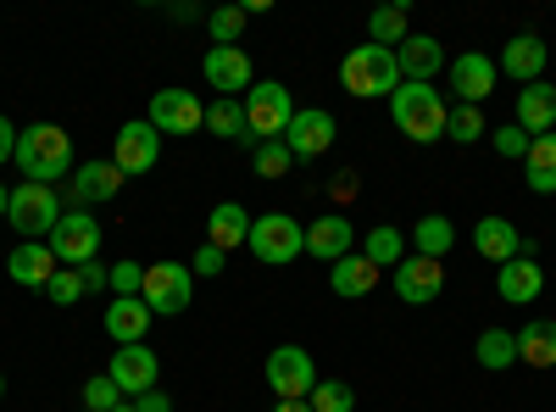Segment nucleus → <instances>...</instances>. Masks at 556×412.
<instances>
[{
  "label": "nucleus",
  "mask_w": 556,
  "mask_h": 412,
  "mask_svg": "<svg viewBox=\"0 0 556 412\" xmlns=\"http://www.w3.org/2000/svg\"><path fill=\"white\" fill-rule=\"evenodd\" d=\"M445 117H451V107H445V96L434 84H395V96H390V123L406 134L412 146H434V140H445Z\"/></svg>",
  "instance_id": "obj_1"
},
{
  "label": "nucleus",
  "mask_w": 556,
  "mask_h": 412,
  "mask_svg": "<svg viewBox=\"0 0 556 412\" xmlns=\"http://www.w3.org/2000/svg\"><path fill=\"white\" fill-rule=\"evenodd\" d=\"M12 162L23 167V178H34V185H51V178H73V134L56 128V123H34L17 134V151Z\"/></svg>",
  "instance_id": "obj_2"
},
{
  "label": "nucleus",
  "mask_w": 556,
  "mask_h": 412,
  "mask_svg": "<svg viewBox=\"0 0 556 412\" xmlns=\"http://www.w3.org/2000/svg\"><path fill=\"white\" fill-rule=\"evenodd\" d=\"M340 84H345V96H356V101L395 96V84H401L395 51H384V45H356V51L340 62Z\"/></svg>",
  "instance_id": "obj_3"
},
{
  "label": "nucleus",
  "mask_w": 556,
  "mask_h": 412,
  "mask_svg": "<svg viewBox=\"0 0 556 412\" xmlns=\"http://www.w3.org/2000/svg\"><path fill=\"white\" fill-rule=\"evenodd\" d=\"M251 257L267 267H290L295 257H306V223H295L290 212H262L251 217Z\"/></svg>",
  "instance_id": "obj_4"
},
{
  "label": "nucleus",
  "mask_w": 556,
  "mask_h": 412,
  "mask_svg": "<svg viewBox=\"0 0 556 412\" xmlns=\"http://www.w3.org/2000/svg\"><path fill=\"white\" fill-rule=\"evenodd\" d=\"M295 96L278 78L267 84H251V96H245V128H251V146H267V140H285V128L295 123Z\"/></svg>",
  "instance_id": "obj_5"
},
{
  "label": "nucleus",
  "mask_w": 556,
  "mask_h": 412,
  "mask_svg": "<svg viewBox=\"0 0 556 412\" xmlns=\"http://www.w3.org/2000/svg\"><path fill=\"white\" fill-rule=\"evenodd\" d=\"M12 228L23 240H51L56 223H62V196L56 185H34V178H23V185L12 190Z\"/></svg>",
  "instance_id": "obj_6"
},
{
  "label": "nucleus",
  "mask_w": 556,
  "mask_h": 412,
  "mask_svg": "<svg viewBox=\"0 0 556 412\" xmlns=\"http://www.w3.org/2000/svg\"><path fill=\"white\" fill-rule=\"evenodd\" d=\"M267 385L278 401H306L317 390V362L306 346H273L267 357Z\"/></svg>",
  "instance_id": "obj_7"
},
{
  "label": "nucleus",
  "mask_w": 556,
  "mask_h": 412,
  "mask_svg": "<svg viewBox=\"0 0 556 412\" xmlns=\"http://www.w3.org/2000/svg\"><path fill=\"white\" fill-rule=\"evenodd\" d=\"M190 296H195L190 262H151V267H146V307H151L156 317L190 312Z\"/></svg>",
  "instance_id": "obj_8"
},
{
  "label": "nucleus",
  "mask_w": 556,
  "mask_h": 412,
  "mask_svg": "<svg viewBox=\"0 0 556 412\" xmlns=\"http://www.w3.org/2000/svg\"><path fill=\"white\" fill-rule=\"evenodd\" d=\"M56 251V262L62 267H84V262H96L101 257V223H96V212H62V223H56V235L45 240Z\"/></svg>",
  "instance_id": "obj_9"
},
{
  "label": "nucleus",
  "mask_w": 556,
  "mask_h": 412,
  "mask_svg": "<svg viewBox=\"0 0 556 412\" xmlns=\"http://www.w3.org/2000/svg\"><path fill=\"white\" fill-rule=\"evenodd\" d=\"M112 162H117V173H123V178H134V173H151V167L162 162V134H156L146 117L123 123V128L112 134Z\"/></svg>",
  "instance_id": "obj_10"
},
{
  "label": "nucleus",
  "mask_w": 556,
  "mask_h": 412,
  "mask_svg": "<svg viewBox=\"0 0 556 412\" xmlns=\"http://www.w3.org/2000/svg\"><path fill=\"white\" fill-rule=\"evenodd\" d=\"M201 73H206V84L217 89L223 101H245V96H251V84H256L251 57L240 51V45H212L206 62H201Z\"/></svg>",
  "instance_id": "obj_11"
},
{
  "label": "nucleus",
  "mask_w": 556,
  "mask_h": 412,
  "mask_svg": "<svg viewBox=\"0 0 556 412\" xmlns=\"http://www.w3.org/2000/svg\"><path fill=\"white\" fill-rule=\"evenodd\" d=\"M146 123L156 134H195V128H206V107L190 96V89H156Z\"/></svg>",
  "instance_id": "obj_12"
},
{
  "label": "nucleus",
  "mask_w": 556,
  "mask_h": 412,
  "mask_svg": "<svg viewBox=\"0 0 556 412\" xmlns=\"http://www.w3.org/2000/svg\"><path fill=\"white\" fill-rule=\"evenodd\" d=\"M334 134H340L334 112H323V107H301V112H295V123L285 128V146H290V157H295V162H312V157H323V151L334 146Z\"/></svg>",
  "instance_id": "obj_13"
},
{
  "label": "nucleus",
  "mask_w": 556,
  "mask_h": 412,
  "mask_svg": "<svg viewBox=\"0 0 556 412\" xmlns=\"http://www.w3.org/2000/svg\"><path fill=\"white\" fill-rule=\"evenodd\" d=\"M106 374H112V385L134 401V396L156 390L162 362H156V351H151V346H117V351H112V362H106Z\"/></svg>",
  "instance_id": "obj_14"
},
{
  "label": "nucleus",
  "mask_w": 556,
  "mask_h": 412,
  "mask_svg": "<svg viewBox=\"0 0 556 412\" xmlns=\"http://www.w3.org/2000/svg\"><path fill=\"white\" fill-rule=\"evenodd\" d=\"M440 290H445V267L434 262V257H406L401 267H395V296L406 301V307H429V301H440Z\"/></svg>",
  "instance_id": "obj_15"
},
{
  "label": "nucleus",
  "mask_w": 556,
  "mask_h": 412,
  "mask_svg": "<svg viewBox=\"0 0 556 412\" xmlns=\"http://www.w3.org/2000/svg\"><path fill=\"white\" fill-rule=\"evenodd\" d=\"M495 62L484 51H462L451 62V89H456V107H484L490 101V89H495Z\"/></svg>",
  "instance_id": "obj_16"
},
{
  "label": "nucleus",
  "mask_w": 556,
  "mask_h": 412,
  "mask_svg": "<svg viewBox=\"0 0 556 412\" xmlns=\"http://www.w3.org/2000/svg\"><path fill=\"white\" fill-rule=\"evenodd\" d=\"M473 251H479L484 262L506 267V262L529 257V240L518 235V223H513V217H479V223H473Z\"/></svg>",
  "instance_id": "obj_17"
},
{
  "label": "nucleus",
  "mask_w": 556,
  "mask_h": 412,
  "mask_svg": "<svg viewBox=\"0 0 556 412\" xmlns=\"http://www.w3.org/2000/svg\"><path fill=\"white\" fill-rule=\"evenodd\" d=\"M351 246H356V223L351 217H340V212H323L317 223H306V257H317V262H340V257H351Z\"/></svg>",
  "instance_id": "obj_18"
},
{
  "label": "nucleus",
  "mask_w": 556,
  "mask_h": 412,
  "mask_svg": "<svg viewBox=\"0 0 556 412\" xmlns=\"http://www.w3.org/2000/svg\"><path fill=\"white\" fill-rule=\"evenodd\" d=\"M395 67L406 84H434V73H445V51L434 34H406L395 45Z\"/></svg>",
  "instance_id": "obj_19"
},
{
  "label": "nucleus",
  "mask_w": 556,
  "mask_h": 412,
  "mask_svg": "<svg viewBox=\"0 0 556 412\" xmlns=\"http://www.w3.org/2000/svg\"><path fill=\"white\" fill-rule=\"evenodd\" d=\"M56 251L45 246V240H23L12 257H7V273H12V285H23V290H45L56 279Z\"/></svg>",
  "instance_id": "obj_20"
},
{
  "label": "nucleus",
  "mask_w": 556,
  "mask_h": 412,
  "mask_svg": "<svg viewBox=\"0 0 556 412\" xmlns=\"http://www.w3.org/2000/svg\"><path fill=\"white\" fill-rule=\"evenodd\" d=\"M529 140H540V134H556V89L545 84V78H534V84H523L518 89V117H513Z\"/></svg>",
  "instance_id": "obj_21"
},
{
  "label": "nucleus",
  "mask_w": 556,
  "mask_h": 412,
  "mask_svg": "<svg viewBox=\"0 0 556 412\" xmlns=\"http://www.w3.org/2000/svg\"><path fill=\"white\" fill-rule=\"evenodd\" d=\"M495 290H501V301H506V307H534V301H540V290H545V267H540L534 257L506 262V267L495 273Z\"/></svg>",
  "instance_id": "obj_22"
},
{
  "label": "nucleus",
  "mask_w": 556,
  "mask_h": 412,
  "mask_svg": "<svg viewBox=\"0 0 556 412\" xmlns=\"http://www.w3.org/2000/svg\"><path fill=\"white\" fill-rule=\"evenodd\" d=\"M151 307H146V296H112V307H106V335L117 340V346H146V329H151Z\"/></svg>",
  "instance_id": "obj_23"
},
{
  "label": "nucleus",
  "mask_w": 556,
  "mask_h": 412,
  "mask_svg": "<svg viewBox=\"0 0 556 412\" xmlns=\"http://www.w3.org/2000/svg\"><path fill=\"white\" fill-rule=\"evenodd\" d=\"M501 73H506V78H518V84L545 78V39H540V34L506 39V45H501Z\"/></svg>",
  "instance_id": "obj_24"
},
{
  "label": "nucleus",
  "mask_w": 556,
  "mask_h": 412,
  "mask_svg": "<svg viewBox=\"0 0 556 412\" xmlns=\"http://www.w3.org/2000/svg\"><path fill=\"white\" fill-rule=\"evenodd\" d=\"M123 190V173H117V162H84V167H73V201L89 212L96 201H112Z\"/></svg>",
  "instance_id": "obj_25"
},
{
  "label": "nucleus",
  "mask_w": 556,
  "mask_h": 412,
  "mask_svg": "<svg viewBox=\"0 0 556 412\" xmlns=\"http://www.w3.org/2000/svg\"><path fill=\"white\" fill-rule=\"evenodd\" d=\"M245 240H251V212H245L240 201H217V207L206 212V246L235 251V246H245Z\"/></svg>",
  "instance_id": "obj_26"
},
{
  "label": "nucleus",
  "mask_w": 556,
  "mask_h": 412,
  "mask_svg": "<svg viewBox=\"0 0 556 412\" xmlns=\"http://www.w3.org/2000/svg\"><path fill=\"white\" fill-rule=\"evenodd\" d=\"M329 285H334V296H345V301H356V296H374V285H379V267L367 262L362 251H351V257H340V262L329 267Z\"/></svg>",
  "instance_id": "obj_27"
},
{
  "label": "nucleus",
  "mask_w": 556,
  "mask_h": 412,
  "mask_svg": "<svg viewBox=\"0 0 556 412\" xmlns=\"http://www.w3.org/2000/svg\"><path fill=\"white\" fill-rule=\"evenodd\" d=\"M518 362L529 369H556V317H534L518 329Z\"/></svg>",
  "instance_id": "obj_28"
},
{
  "label": "nucleus",
  "mask_w": 556,
  "mask_h": 412,
  "mask_svg": "<svg viewBox=\"0 0 556 412\" xmlns=\"http://www.w3.org/2000/svg\"><path fill=\"white\" fill-rule=\"evenodd\" d=\"M523 185L534 196H556V134H540L523 157Z\"/></svg>",
  "instance_id": "obj_29"
},
{
  "label": "nucleus",
  "mask_w": 556,
  "mask_h": 412,
  "mask_svg": "<svg viewBox=\"0 0 556 412\" xmlns=\"http://www.w3.org/2000/svg\"><path fill=\"white\" fill-rule=\"evenodd\" d=\"M451 246H456V228H451V217L429 212V217H417V223H412V251H417V257H434V262H440Z\"/></svg>",
  "instance_id": "obj_30"
},
{
  "label": "nucleus",
  "mask_w": 556,
  "mask_h": 412,
  "mask_svg": "<svg viewBox=\"0 0 556 412\" xmlns=\"http://www.w3.org/2000/svg\"><path fill=\"white\" fill-rule=\"evenodd\" d=\"M473 357H479V369H490V374L518 369V335L513 329H484L479 346H473Z\"/></svg>",
  "instance_id": "obj_31"
},
{
  "label": "nucleus",
  "mask_w": 556,
  "mask_h": 412,
  "mask_svg": "<svg viewBox=\"0 0 556 412\" xmlns=\"http://www.w3.org/2000/svg\"><path fill=\"white\" fill-rule=\"evenodd\" d=\"M206 128L217 134V140H240V146H251V128H245V101H212L206 107ZM256 151V146H251Z\"/></svg>",
  "instance_id": "obj_32"
},
{
  "label": "nucleus",
  "mask_w": 556,
  "mask_h": 412,
  "mask_svg": "<svg viewBox=\"0 0 556 412\" xmlns=\"http://www.w3.org/2000/svg\"><path fill=\"white\" fill-rule=\"evenodd\" d=\"M362 257L374 262V267H401V262H406V235H401V228H390V223L367 228V246H362Z\"/></svg>",
  "instance_id": "obj_33"
},
{
  "label": "nucleus",
  "mask_w": 556,
  "mask_h": 412,
  "mask_svg": "<svg viewBox=\"0 0 556 412\" xmlns=\"http://www.w3.org/2000/svg\"><path fill=\"white\" fill-rule=\"evenodd\" d=\"M412 34L406 23V7H379L374 17H367V45H384V51H395V45Z\"/></svg>",
  "instance_id": "obj_34"
},
{
  "label": "nucleus",
  "mask_w": 556,
  "mask_h": 412,
  "mask_svg": "<svg viewBox=\"0 0 556 412\" xmlns=\"http://www.w3.org/2000/svg\"><path fill=\"white\" fill-rule=\"evenodd\" d=\"M484 134H490V123H484L479 107H451V117H445V140L473 146V140H484Z\"/></svg>",
  "instance_id": "obj_35"
},
{
  "label": "nucleus",
  "mask_w": 556,
  "mask_h": 412,
  "mask_svg": "<svg viewBox=\"0 0 556 412\" xmlns=\"http://www.w3.org/2000/svg\"><path fill=\"white\" fill-rule=\"evenodd\" d=\"M306 407L312 412H351L356 407V390L345 379H317V390L306 396Z\"/></svg>",
  "instance_id": "obj_36"
},
{
  "label": "nucleus",
  "mask_w": 556,
  "mask_h": 412,
  "mask_svg": "<svg viewBox=\"0 0 556 412\" xmlns=\"http://www.w3.org/2000/svg\"><path fill=\"white\" fill-rule=\"evenodd\" d=\"M245 7H217L212 17H206V28H212V45H240V34H245Z\"/></svg>",
  "instance_id": "obj_37"
},
{
  "label": "nucleus",
  "mask_w": 556,
  "mask_h": 412,
  "mask_svg": "<svg viewBox=\"0 0 556 412\" xmlns=\"http://www.w3.org/2000/svg\"><path fill=\"white\" fill-rule=\"evenodd\" d=\"M251 162H256V173H262V178H285V173L295 167V157H290V146H285V140L256 146V151H251Z\"/></svg>",
  "instance_id": "obj_38"
},
{
  "label": "nucleus",
  "mask_w": 556,
  "mask_h": 412,
  "mask_svg": "<svg viewBox=\"0 0 556 412\" xmlns=\"http://www.w3.org/2000/svg\"><path fill=\"white\" fill-rule=\"evenodd\" d=\"M84 407L89 412H117L123 407V390L112 385V374H96V379L84 385Z\"/></svg>",
  "instance_id": "obj_39"
},
{
  "label": "nucleus",
  "mask_w": 556,
  "mask_h": 412,
  "mask_svg": "<svg viewBox=\"0 0 556 412\" xmlns=\"http://www.w3.org/2000/svg\"><path fill=\"white\" fill-rule=\"evenodd\" d=\"M490 146H495V157H518V162H523L534 140H529L518 123H501V128H490Z\"/></svg>",
  "instance_id": "obj_40"
},
{
  "label": "nucleus",
  "mask_w": 556,
  "mask_h": 412,
  "mask_svg": "<svg viewBox=\"0 0 556 412\" xmlns=\"http://www.w3.org/2000/svg\"><path fill=\"white\" fill-rule=\"evenodd\" d=\"M45 296H51L56 307H73L84 296V279H78V267H56V279L45 285Z\"/></svg>",
  "instance_id": "obj_41"
},
{
  "label": "nucleus",
  "mask_w": 556,
  "mask_h": 412,
  "mask_svg": "<svg viewBox=\"0 0 556 412\" xmlns=\"http://www.w3.org/2000/svg\"><path fill=\"white\" fill-rule=\"evenodd\" d=\"M112 290L117 296H146V267L139 262H112Z\"/></svg>",
  "instance_id": "obj_42"
},
{
  "label": "nucleus",
  "mask_w": 556,
  "mask_h": 412,
  "mask_svg": "<svg viewBox=\"0 0 556 412\" xmlns=\"http://www.w3.org/2000/svg\"><path fill=\"white\" fill-rule=\"evenodd\" d=\"M223 267H228V251H217V246H201V251H195V262H190L195 279H217Z\"/></svg>",
  "instance_id": "obj_43"
},
{
  "label": "nucleus",
  "mask_w": 556,
  "mask_h": 412,
  "mask_svg": "<svg viewBox=\"0 0 556 412\" xmlns=\"http://www.w3.org/2000/svg\"><path fill=\"white\" fill-rule=\"evenodd\" d=\"M78 279H84V296L89 290H112V267H101V257H96V262L78 267Z\"/></svg>",
  "instance_id": "obj_44"
},
{
  "label": "nucleus",
  "mask_w": 556,
  "mask_h": 412,
  "mask_svg": "<svg viewBox=\"0 0 556 412\" xmlns=\"http://www.w3.org/2000/svg\"><path fill=\"white\" fill-rule=\"evenodd\" d=\"M134 412H173V396L156 385V390H146V396H134Z\"/></svg>",
  "instance_id": "obj_45"
},
{
  "label": "nucleus",
  "mask_w": 556,
  "mask_h": 412,
  "mask_svg": "<svg viewBox=\"0 0 556 412\" xmlns=\"http://www.w3.org/2000/svg\"><path fill=\"white\" fill-rule=\"evenodd\" d=\"M17 134H23V128H12V117H0V162L17 151Z\"/></svg>",
  "instance_id": "obj_46"
},
{
  "label": "nucleus",
  "mask_w": 556,
  "mask_h": 412,
  "mask_svg": "<svg viewBox=\"0 0 556 412\" xmlns=\"http://www.w3.org/2000/svg\"><path fill=\"white\" fill-rule=\"evenodd\" d=\"M173 17H178V23H195V17H201V7H195V0H190V7L178 0V7H173Z\"/></svg>",
  "instance_id": "obj_47"
},
{
  "label": "nucleus",
  "mask_w": 556,
  "mask_h": 412,
  "mask_svg": "<svg viewBox=\"0 0 556 412\" xmlns=\"http://www.w3.org/2000/svg\"><path fill=\"white\" fill-rule=\"evenodd\" d=\"M273 412H312V407H306V401H278Z\"/></svg>",
  "instance_id": "obj_48"
},
{
  "label": "nucleus",
  "mask_w": 556,
  "mask_h": 412,
  "mask_svg": "<svg viewBox=\"0 0 556 412\" xmlns=\"http://www.w3.org/2000/svg\"><path fill=\"white\" fill-rule=\"evenodd\" d=\"M7 212H12V190H7V185H0V217H7Z\"/></svg>",
  "instance_id": "obj_49"
},
{
  "label": "nucleus",
  "mask_w": 556,
  "mask_h": 412,
  "mask_svg": "<svg viewBox=\"0 0 556 412\" xmlns=\"http://www.w3.org/2000/svg\"><path fill=\"white\" fill-rule=\"evenodd\" d=\"M0 401H7V374H0Z\"/></svg>",
  "instance_id": "obj_50"
},
{
  "label": "nucleus",
  "mask_w": 556,
  "mask_h": 412,
  "mask_svg": "<svg viewBox=\"0 0 556 412\" xmlns=\"http://www.w3.org/2000/svg\"><path fill=\"white\" fill-rule=\"evenodd\" d=\"M117 412H134V401H123V407H117Z\"/></svg>",
  "instance_id": "obj_51"
}]
</instances>
